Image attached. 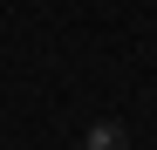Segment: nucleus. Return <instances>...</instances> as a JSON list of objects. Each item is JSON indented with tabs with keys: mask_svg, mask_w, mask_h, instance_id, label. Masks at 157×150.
<instances>
[{
	"mask_svg": "<svg viewBox=\"0 0 157 150\" xmlns=\"http://www.w3.org/2000/svg\"><path fill=\"white\" fill-rule=\"evenodd\" d=\"M82 150H130V137H123V123H89Z\"/></svg>",
	"mask_w": 157,
	"mask_h": 150,
	"instance_id": "nucleus-1",
	"label": "nucleus"
}]
</instances>
